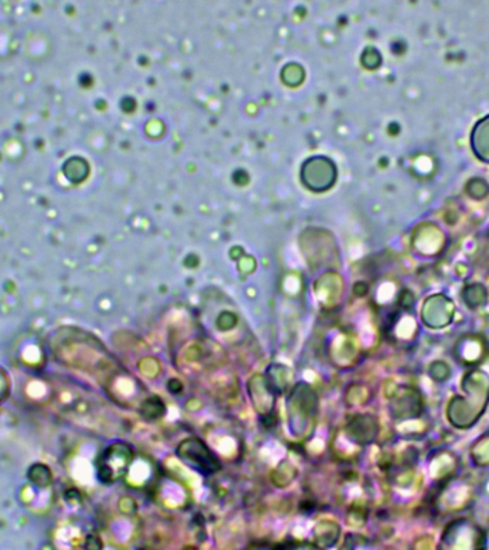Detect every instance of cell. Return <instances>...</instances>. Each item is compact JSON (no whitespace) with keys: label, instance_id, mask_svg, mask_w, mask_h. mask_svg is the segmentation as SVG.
I'll return each mask as SVG.
<instances>
[{"label":"cell","instance_id":"1","mask_svg":"<svg viewBox=\"0 0 489 550\" xmlns=\"http://www.w3.org/2000/svg\"><path fill=\"white\" fill-rule=\"evenodd\" d=\"M177 455L189 467L204 474H215L222 469V465L214 452L201 439L196 437L184 440L178 446Z\"/></svg>","mask_w":489,"mask_h":550},{"label":"cell","instance_id":"2","mask_svg":"<svg viewBox=\"0 0 489 550\" xmlns=\"http://www.w3.org/2000/svg\"><path fill=\"white\" fill-rule=\"evenodd\" d=\"M249 394L253 398L255 408L261 411V415H266V412L269 415L270 407L268 405V403H270L273 405V400H275L276 393L270 388V385L268 384L265 377H262V375L252 377V380L249 383Z\"/></svg>","mask_w":489,"mask_h":550},{"label":"cell","instance_id":"3","mask_svg":"<svg viewBox=\"0 0 489 550\" xmlns=\"http://www.w3.org/2000/svg\"><path fill=\"white\" fill-rule=\"evenodd\" d=\"M470 147L476 158L489 164V115L482 118L470 133Z\"/></svg>","mask_w":489,"mask_h":550},{"label":"cell","instance_id":"4","mask_svg":"<svg viewBox=\"0 0 489 550\" xmlns=\"http://www.w3.org/2000/svg\"><path fill=\"white\" fill-rule=\"evenodd\" d=\"M348 432L358 443H369L374 440L378 426L371 416H355L348 425Z\"/></svg>","mask_w":489,"mask_h":550},{"label":"cell","instance_id":"5","mask_svg":"<svg viewBox=\"0 0 489 550\" xmlns=\"http://www.w3.org/2000/svg\"><path fill=\"white\" fill-rule=\"evenodd\" d=\"M340 536V526L334 522H320L315 529V540L322 547L332 546Z\"/></svg>","mask_w":489,"mask_h":550},{"label":"cell","instance_id":"6","mask_svg":"<svg viewBox=\"0 0 489 550\" xmlns=\"http://www.w3.org/2000/svg\"><path fill=\"white\" fill-rule=\"evenodd\" d=\"M165 411H167V407L157 395L149 397L140 405V415L149 422L160 419L163 415H165Z\"/></svg>","mask_w":489,"mask_h":550},{"label":"cell","instance_id":"7","mask_svg":"<svg viewBox=\"0 0 489 550\" xmlns=\"http://www.w3.org/2000/svg\"><path fill=\"white\" fill-rule=\"evenodd\" d=\"M168 390L172 393V394H179L182 390H184V384L177 380V378H172L168 381Z\"/></svg>","mask_w":489,"mask_h":550}]
</instances>
